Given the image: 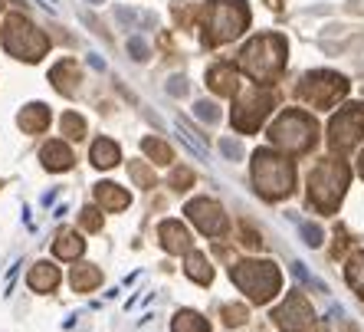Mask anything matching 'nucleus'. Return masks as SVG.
<instances>
[{
    "label": "nucleus",
    "mask_w": 364,
    "mask_h": 332,
    "mask_svg": "<svg viewBox=\"0 0 364 332\" xmlns=\"http://www.w3.org/2000/svg\"><path fill=\"white\" fill-rule=\"evenodd\" d=\"M351 171L341 158H322L309 175V201L318 214H331L338 207V201L345 197V187Z\"/></svg>",
    "instance_id": "nucleus-1"
},
{
    "label": "nucleus",
    "mask_w": 364,
    "mask_h": 332,
    "mask_svg": "<svg viewBox=\"0 0 364 332\" xmlns=\"http://www.w3.org/2000/svg\"><path fill=\"white\" fill-rule=\"evenodd\" d=\"M250 26V10L243 0H213L207 7V24H203V43L220 46V43L237 40Z\"/></svg>",
    "instance_id": "nucleus-2"
},
{
    "label": "nucleus",
    "mask_w": 364,
    "mask_h": 332,
    "mask_svg": "<svg viewBox=\"0 0 364 332\" xmlns=\"http://www.w3.org/2000/svg\"><path fill=\"white\" fill-rule=\"evenodd\" d=\"M240 66L259 83V79H272L279 76V69L286 66V40L279 33H266L256 36L243 46L240 53Z\"/></svg>",
    "instance_id": "nucleus-3"
},
{
    "label": "nucleus",
    "mask_w": 364,
    "mask_h": 332,
    "mask_svg": "<svg viewBox=\"0 0 364 332\" xmlns=\"http://www.w3.org/2000/svg\"><path fill=\"white\" fill-rule=\"evenodd\" d=\"M230 276L253 303H266L279 293V270L269 260H240L230 266Z\"/></svg>",
    "instance_id": "nucleus-4"
},
{
    "label": "nucleus",
    "mask_w": 364,
    "mask_h": 332,
    "mask_svg": "<svg viewBox=\"0 0 364 332\" xmlns=\"http://www.w3.org/2000/svg\"><path fill=\"white\" fill-rule=\"evenodd\" d=\"M292 178H296V171H292V165L286 158L266 152V148L253 155V181L263 197H269V201L286 197L292 191Z\"/></svg>",
    "instance_id": "nucleus-5"
},
{
    "label": "nucleus",
    "mask_w": 364,
    "mask_h": 332,
    "mask_svg": "<svg viewBox=\"0 0 364 332\" xmlns=\"http://www.w3.org/2000/svg\"><path fill=\"white\" fill-rule=\"evenodd\" d=\"M4 46H7L17 60H26V63H36L46 56L50 50V40L43 30H36L33 24L20 14H10L7 24H4Z\"/></svg>",
    "instance_id": "nucleus-6"
},
{
    "label": "nucleus",
    "mask_w": 364,
    "mask_h": 332,
    "mask_svg": "<svg viewBox=\"0 0 364 332\" xmlns=\"http://www.w3.org/2000/svg\"><path fill=\"white\" fill-rule=\"evenodd\" d=\"M315 122L305 115V112H299V109H292V112H286L276 125L269 128V142L276 148H282V152H289V155H305L309 148L315 145Z\"/></svg>",
    "instance_id": "nucleus-7"
},
{
    "label": "nucleus",
    "mask_w": 364,
    "mask_h": 332,
    "mask_svg": "<svg viewBox=\"0 0 364 332\" xmlns=\"http://www.w3.org/2000/svg\"><path fill=\"white\" fill-rule=\"evenodd\" d=\"M299 93H302L305 103L318 105V109H331V105L348 93V79L338 76V73H325V69H318V73H309V76L302 79Z\"/></svg>",
    "instance_id": "nucleus-8"
},
{
    "label": "nucleus",
    "mask_w": 364,
    "mask_h": 332,
    "mask_svg": "<svg viewBox=\"0 0 364 332\" xmlns=\"http://www.w3.org/2000/svg\"><path fill=\"white\" fill-rule=\"evenodd\" d=\"M364 138V105H348L341 109L328 125V145L335 152H348Z\"/></svg>",
    "instance_id": "nucleus-9"
},
{
    "label": "nucleus",
    "mask_w": 364,
    "mask_h": 332,
    "mask_svg": "<svg viewBox=\"0 0 364 332\" xmlns=\"http://www.w3.org/2000/svg\"><path fill=\"white\" fill-rule=\"evenodd\" d=\"M272 93H259V89H250V93L240 99L237 105H233V125L240 128V132H256L259 128V122L266 119L272 112Z\"/></svg>",
    "instance_id": "nucleus-10"
},
{
    "label": "nucleus",
    "mask_w": 364,
    "mask_h": 332,
    "mask_svg": "<svg viewBox=\"0 0 364 332\" xmlns=\"http://www.w3.org/2000/svg\"><path fill=\"white\" fill-rule=\"evenodd\" d=\"M187 217H191L207 237H223L227 227H230L227 214H223L220 204L210 201V197H197V201H191V204H187Z\"/></svg>",
    "instance_id": "nucleus-11"
},
{
    "label": "nucleus",
    "mask_w": 364,
    "mask_h": 332,
    "mask_svg": "<svg viewBox=\"0 0 364 332\" xmlns=\"http://www.w3.org/2000/svg\"><path fill=\"white\" fill-rule=\"evenodd\" d=\"M272 316H276V326H279L282 332H305L312 326V309H309V303H305L302 296H296V293Z\"/></svg>",
    "instance_id": "nucleus-12"
},
{
    "label": "nucleus",
    "mask_w": 364,
    "mask_h": 332,
    "mask_svg": "<svg viewBox=\"0 0 364 332\" xmlns=\"http://www.w3.org/2000/svg\"><path fill=\"white\" fill-rule=\"evenodd\" d=\"M95 201H99L105 211H125L128 207V191H122L119 185H112V181H102L99 187H95Z\"/></svg>",
    "instance_id": "nucleus-13"
},
{
    "label": "nucleus",
    "mask_w": 364,
    "mask_h": 332,
    "mask_svg": "<svg viewBox=\"0 0 364 332\" xmlns=\"http://www.w3.org/2000/svg\"><path fill=\"white\" fill-rule=\"evenodd\" d=\"M207 83H210L213 93L233 95V93H237V69L227 66V63H217V66L207 73Z\"/></svg>",
    "instance_id": "nucleus-14"
},
{
    "label": "nucleus",
    "mask_w": 364,
    "mask_h": 332,
    "mask_svg": "<svg viewBox=\"0 0 364 332\" xmlns=\"http://www.w3.org/2000/svg\"><path fill=\"white\" fill-rule=\"evenodd\" d=\"M161 244H164V250H171V254H184V250H191V234H187L178 221H164L161 224Z\"/></svg>",
    "instance_id": "nucleus-15"
},
{
    "label": "nucleus",
    "mask_w": 364,
    "mask_h": 332,
    "mask_svg": "<svg viewBox=\"0 0 364 332\" xmlns=\"http://www.w3.org/2000/svg\"><path fill=\"white\" fill-rule=\"evenodd\" d=\"M50 79H53V85H56L60 93L73 95V93H76V85H79V69H76V63H73V60L56 63V66H53V73H50Z\"/></svg>",
    "instance_id": "nucleus-16"
},
{
    "label": "nucleus",
    "mask_w": 364,
    "mask_h": 332,
    "mask_svg": "<svg viewBox=\"0 0 364 332\" xmlns=\"http://www.w3.org/2000/svg\"><path fill=\"white\" fill-rule=\"evenodd\" d=\"M43 165H46L50 171L73 168V152H69V145H63V142H50V145L43 148Z\"/></svg>",
    "instance_id": "nucleus-17"
},
{
    "label": "nucleus",
    "mask_w": 364,
    "mask_h": 332,
    "mask_svg": "<svg viewBox=\"0 0 364 332\" xmlns=\"http://www.w3.org/2000/svg\"><path fill=\"white\" fill-rule=\"evenodd\" d=\"M56 283H60V270L53 264H36L33 270H30V286H33L36 293L56 290Z\"/></svg>",
    "instance_id": "nucleus-18"
},
{
    "label": "nucleus",
    "mask_w": 364,
    "mask_h": 332,
    "mask_svg": "<svg viewBox=\"0 0 364 332\" xmlns=\"http://www.w3.org/2000/svg\"><path fill=\"white\" fill-rule=\"evenodd\" d=\"M73 290H79V293H89V290H95L102 283V270L99 266H92V264H76V270H73Z\"/></svg>",
    "instance_id": "nucleus-19"
},
{
    "label": "nucleus",
    "mask_w": 364,
    "mask_h": 332,
    "mask_svg": "<svg viewBox=\"0 0 364 332\" xmlns=\"http://www.w3.org/2000/svg\"><path fill=\"white\" fill-rule=\"evenodd\" d=\"M46 125H50V109H46V105L33 103L20 112V128H23V132H43Z\"/></svg>",
    "instance_id": "nucleus-20"
},
{
    "label": "nucleus",
    "mask_w": 364,
    "mask_h": 332,
    "mask_svg": "<svg viewBox=\"0 0 364 332\" xmlns=\"http://www.w3.org/2000/svg\"><path fill=\"white\" fill-rule=\"evenodd\" d=\"M119 158H122V152L112 138H99V142L92 145V165L95 168H112V165H119Z\"/></svg>",
    "instance_id": "nucleus-21"
},
{
    "label": "nucleus",
    "mask_w": 364,
    "mask_h": 332,
    "mask_svg": "<svg viewBox=\"0 0 364 332\" xmlns=\"http://www.w3.org/2000/svg\"><path fill=\"white\" fill-rule=\"evenodd\" d=\"M82 247H85V240L79 237V234H73V230H63L53 250H56V256H60V260H76V256L82 254Z\"/></svg>",
    "instance_id": "nucleus-22"
},
{
    "label": "nucleus",
    "mask_w": 364,
    "mask_h": 332,
    "mask_svg": "<svg viewBox=\"0 0 364 332\" xmlns=\"http://www.w3.org/2000/svg\"><path fill=\"white\" fill-rule=\"evenodd\" d=\"M171 329H174V332H210V326H207V319H203V316H197V313H191V309H184V313L174 316Z\"/></svg>",
    "instance_id": "nucleus-23"
},
{
    "label": "nucleus",
    "mask_w": 364,
    "mask_h": 332,
    "mask_svg": "<svg viewBox=\"0 0 364 332\" xmlns=\"http://www.w3.org/2000/svg\"><path fill=\"white\" fill-rule=\"evenodd\" d=\"M184 270H187V276H191V280H197V283H210L213 280V270H210V264H207V256H203V254H191V256H187Z\"/></svg>",
    "instance_id": "nucleus-24"
},
{
    "label": "nucleus",
    "mask_w": 364,
    "mask_h": 332,
    "mask_svg": "<svg viewBox=\"0 0 364 332\" xmlns=\"http://www.w3.org/2000/svg\"><path fill=\"white\" fill-rule=\"evenodd\" d=\"M141 148H144V155H151V162H154V165H168L171 158H174V155H171V148L164 145L161 138H144Z\"/></svg>",
    "instance_id": "nucleus-25"
},
{
    "label": "nucleus",
    "mask_w": 364,
    "mask_h": 332,
    "mask_svg": "<svg viewBox=\"0 0 364 332\" xmlns=\"http://www.w3.org/2000/svg\"><path fill=\"white\" fill-rule=\"evenodd\" d=\"M348 283L358 290V296H364V254L351 256V264H348Z\"/></svg>",
    "instance_id": "nucleus-26"
},
{
    "label": "nucleus",
    "mask_w": 364,
    "mask_h": 332,
    "mask_svg": "<svg viewBox=\"0 0 364 332\" xmlns=\"http://www.w3.org/2000/svg\"><path fill=\"white\" fill-rule=\"evenodd\" d=\"M63 128H66L69 138H82L85 135V122L79 119V115H73V112H66V115H63Z\"/></svg>",
    "instance_id": "nucleus-27"
},
{
    "label": "nucleus",
    "mask_w": 364,
    "mask_h": 332,
    "mask_svg": "<svg viewBox=\"0 0 364 332\" xmlns=\"http://www.w3.org/2000/svg\"><path fill=\"white\" fill-rule=\"evenodd\" d=\"M223 313H227V326H240L246 319V309L243 306H227Z\"/></svg>",
    "instance_id": "nucleus-28"
},
{
    "label": "nucleus",
    "mask_w": 364,
    "mask_h": 332,
    "mask_svg": "<svg viewBox=\"0 0 364 332\" xmlns=\"http://www.w3.org/2000/svg\"><path fill=\"white\" fill-rule=\"evenodd\" d=\"M128 50H132V56H135V60H148V46H144L138 36H132V40H128Z\"/></svg>",
    "instance_id": "nucleus-29"
},
{
    "label": "nucleus",
    "mask_w": 364,
    "mask_h": 332,
    "mask_svg": "<svg viewBox=\"0 0 364 332\" xmlns=\"http://www.w3.org/2000/svg\"><path fill=\"white\" fill-rule=\"evenodd\" d=\"M197 115H200V119H207V122H217V115H220V112L213 109L210 103H197Z\"/></svg>",
    "instance_id": "nucleus-30"
},
{
    "label": "nucleus",
    "mask_w": 364,
    "mask_h": 332,
    "mask_svg": "<svg viewBox=\"0 0 364 332\" xmlns=\"http://www.w3.org/2000/svg\"><path fill=\"white\" fill-rule=\"evenodd\" d=\"M220 152L227 155V158H240V155H243V148H240L237 142H230V138H223V142H220Z\"/></svg>",
    "instance_id": "nucleus-31"
},
{
    "label": "nucleus",
    "mask_w": 364,
    "mask_h": 332,
    "mask_svg": "<svg viewBox=\"0 0 364 332\" xmlns=\"http://www.w3.org/2000/svg\"><path fill=\"white\" fill-rule=\"evenodd\" d=\"M132 175H135V178L141 181L144 187H151V185H154V178L148 175V168H141V165H132Z\"/></svg>",
    "instance_id": "nucleus-32"
},
{
    "label": "nucleus",
    "mask_w": 364,
    "mask_h": 332,
    "mask_svg": "<svg viewBox=\"0 0 364 332\" xmlns=\"http://www.w3.org/2000/svg\"><path fill=\"white\" fill-rule=\"evenodd\" d=\"M302 234H305V244H312V247L322 244V230L318 227H302Z\"/></svg>",
    "instance_id": "nucleus-33"
},
{
    "label": "nucleus",
    "mask_w": 364,
    "mask_h": 332,
    "mask_svg": "<svg viewBox=\"0 0 364 332\" xmlns=\"http://www.w3.org/2000/svg\"><path fill=\"white\" fill-rule=\"evenodd\" d=\"M82 227H89V230H99L102 227V217L95 211H85L82 214Z\"/></svg>",
    "instance_id": "nucleus-34"
},
{
    "label": "nucleus",
    "mask_w": 364,
    "mask_h": 332,
    "mask_svg": "<svg viewBox=\"0 0 364 332\" xmlns=\"http://www.w3.org/2000/svg\"><path fill=\"white\" fill-rule=\"evenodd\" d=\"M174 187H178V191L191 187V171H174Z\"/></svg>",
    "instance_id": "nucleus-35"
},
{
    "label": "nucleus",
    "mask_w": 364,
    "mask_h": 332,
    "mask_svg": "<svg viewBox=\"0 0 364 332\" xmlns=\"http://www.w3.org/2000/svg\"><path fill=\"white\" fill-rule=\"evenodd\" d=\"M168 89H171L174 95H178V93H184V89H187V83H184V79H174V83H171Z\"/></svg>",
    "instance_id": "nucleus-36"
},
{
    "label": "nucleus",
    "mask_w": 364,
    "mask_h": 332,
    "mask_svg": "<svg viewBox=\"0 0 364 332\" xmlns=\"http://www.w3.org/2000/svg\"><path fill=\"white\" fill-rule=\"evenodd\" d=\"M361 175H364V155H361Z\"/></svg>",
    "instance_id": "nucleus-37"
},
{
    "label": "nucleus",
    "mask_w": 364,
    "mask_h": 332,
    "mask_svg": "<svg viewBox=\"0 0 364 332\" xmlns=\"http://www.w3.org/2000/svg\"><path fill=\"white\" fill-rule=\"evenodd\" d=\"M92 4H102V0H92Z\"/></svg>",
    "instance_id": "nucleus-38"
}]
</instances>
